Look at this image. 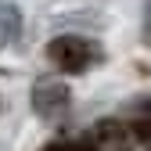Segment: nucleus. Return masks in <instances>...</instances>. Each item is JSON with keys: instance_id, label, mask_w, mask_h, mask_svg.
Returning a JSON list of instances; mask_svg holds the SVG:
<instances>
[{"instance_id": "nucleus-1", "label": "nucleus", "mask_w": 151, "mask_h": 151, "mask_svg": "<svg viewBox=\"0 0 151 151\" xmlns=\"http://www.w3.org/2000/svg\"><path fill=\"white\" fill-rule=\"evenodd\" d=\"M47 54H50V61L61 72H68V76L86 72L93 61H97V47H93L90 40H83V36H58V40H50Z\"/></svg>"}, {"instance_id": "nucleus-3", "label": "nucleus", "mask_w": 151, "mask_h": 151, "mask_svg": "<svg viewBox=\"0 0 151 151\" xmlns=\"http://www.w3.org/2000/svg\"><path fill=\"white\" fill-rule=\"evenodd\" d=\"M133 133H137V137H140V140L151 147V104H147L140 115H137V122H133Z\"/></svg>"}, {"instance_id": "nucleus-2", "label": "nucleus", "mask_w": 151, "mask_h": 151, "mask_svg": "<svg viewBox=\"0 0 151 151\" xmlns=\"http://www.w3.org/2000/svg\"><path fill=\"white\" fill-rule=\"evenodd\" d=\"M65 108H68V93H65V86H58V83L36 86V111H43V115L58 119Z\"/></svg>"}]
</instances>
